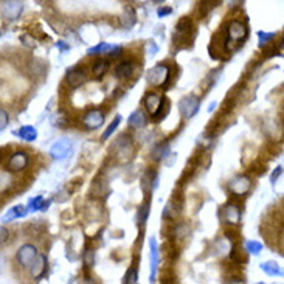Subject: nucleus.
<instances>
[{"mask_svg": "<svg viewBox=\"0 0 284 284\" xmlns=\"http://www.w3.org/2000/svg\"><path fill=\"white\" fill-rule=\"evenodd\" d=\"M8 238H9V230L5 227H0V246H3L8 241Z\"/></svg>", "mask_w": 284, "mask_h": 284, "instance_id": "nucleus-37", "label": "nucleus"}, {"mask_svg": "<svg viewBox=\"0 0 284 284\" xmlns=\"http://www.w3.org/2000/svg\"><path fill=\"white\" fill-rule=\"evenodd\" d=\"M175 30H177V34H180V36H190L191 31H193V24H191V21L188 17H183L179 21Z\"/></svg>", "mask_w": 284, "mask_h": 284, "instance_id": "nucleus-24", "label": "nucleus"}, {"mask_svg": "<svg viewBox=\"0 0 284 284\" xmlns=\"http://www.w3.org/2000/svg\"><path fill=\"white\" fill-rule=\"evenodd\" d=\"M22 42H25L27 47H31V48L36 47V41L34 39H30V36H22Z\"/></svg>", "mask_w": 284, "mask_h": 284, "instance_id": "nucleus-39", "label": "nucleus"}, {"mask_svg": "<svg viewBox=\"0 0 284 284\" xmlns=\"http://www.w3.org/2000/svg\"><path fill=\"white\" fill-rule=\"evenodd\" d=\"M83 262H84V266L89 269L92 267L93 264H95V253L93 250H85L84 255H83Z\"/></svg>", "mask_w": 284, "mask_h": 284, "instance_id": "nucleus-32", "label": "nucleus"}, {"mask_svg": "<svg viewBox=\"0 0 284 284\" xmlns=\"http://www.w3.org/2000/svg\"><path fill=\"white\" fill-rule=\"evenodd\" d=\"M231 258L234 261H238V262H247V255L244 253V252H239L236 247L231 250Z\"/></svg>", "mask_w": 284, "mask_h": 284, "instance_id": "nucleus-33", "label": "nucleus"}, {"mask_svg": "<svg viewBox=\"0 0 284 284\" xmlns=\"http://www.w3.org/2000/svg\"><path fill=\"white\" fill-rule=\"evenodd\" d=\"M28 162H30L28 154L24 151H17L9 157L8 163H6V170L9 172H21L28 166Z\"/></svg>", "mask_w": 284, "mask_h": 284, "instance_id": "nucleus-8", "label": "nucleus"}, {"mask_svg": "<svg viewBox=\"0 0 284 284\" xmlns=\"http://www.w3.org/2000/svg\"><path fill=\"white\" fill-rule=\"evenodd\" d=\"M247 37V27L239 21H231L227 27V34L224 39V47L230 48V44L241 42Z\"/></svg>", "mask_w": 284, "mask_h": 284, "instance_id": "nucleus-2", "label": "nucleus"}, {"mask_svg": "<svg viewBox=\"0 0 284 284\" xmlns=\"http://www.w3.org/2000/svg\"><path fill=\"white\" fill-rule=\"evenodd\" d=\"M261 270L269 277H283V270L275 261H267L261 264Z\"/></svg>", "mask_w": 284, "mask_h": 284, "instance_id": "nucleus-19", "label": "nucleus"}, {"mask_svg": "<svg viewBox=\"0 0 284 284\" xmlns=\"http://www.w3.org/2000/svg\"><path fill=\"white\" fill-rule=\"evenodd\" d=\"M154 2H155V3H162V2H163V0H154Z\"/></svg>", "mask_w": 284, "mask_h": 284, "instance_id": "nucleus-42", "label": "nucleus"}, {"mask_svg": "<svg viewBox=\"0 0 284 284\" xmlns=\"http://www.w3.org/2000/svg\"><path fill=\"white\" fill-rule=\"evenodd\" d=\"M148 213H149V205L144 203L143 207L140 208V213H139V222L140 224H144L146 219H148Z\"/></svg>", "mask_w": 284, "mask_h": 284, "instance_id": "nucleus-35", "label": "nucleus"}, {"mask_svg": "<svg viewBox=\"0 0 284 284\" xmlns=\"http://www.w3.org/2000/svg\"><path fill=\"white\" fill-rule=\"evenodd\" d=\"M127 123H129V126L132 127V129H142V127L146 126L148 120H146V115L142 111H135L134 114H131Z\"/></svg>", "mask_w": 284, "mask_h": 284, "instance_id": "nucleus-18", "label": "nucleus"}, {"mask_svg": "<svg viewBox=\"0 0 284 284\" xmlns=\"http://www.w3.org/2000/svg\"><path fill=\"white\" fill-rule=\"evenodd\" d=\"M155 179H157V174H155V172H146L143 175V179H142L143 191L149 193V191L154 190V187H157V182H155Z\"/></svg>", "mask_w": 284, "mask_h": 284, "instance_id": "nucleus-22", "label": "nucleus"}, {"mask_svg": "<svg viewBox=\"0 0 284 284\" xmlns=\"http://www.w3.org/2000/svg\"><path fill=\"white\" fill-rule=\"evenodd\" d=\"M0 13H2L3 19H6L9 22L17 21L24 13L22 0H2L0 2Z\"/></svg>", "mask_w": 284, "mask_h": 284, "instance_id": "nucleus-3", "label": "nucleus"}, {"mask_svg": "<svg viewBox=\"0 0 284 284\" xmlns=\"http://www.w3.org/2000/svg\"><path fill=\"white\" fill-rule=\"evenodd\" d=\"M115 45H112V44H106V42H101V44H98L96 47H93V48H89L87 50V53L89 55H96V53H109V52H112V48H114Z\"/></svg>", "mask_w": 284, "mask_h": 284, "instance_id": "nucleus-27", "label": "nucleus"}, {"mask_svg": "<svg viewBox=\"0 0 284 284\" xmlns=\"http://www.w3.org/2000/svg\"><path fill=\"white\" fill-rule=\"evenodd\" d=\"M116 76L120 78V80H127V78H131L134 75V64L131 62H121L116 65V70H115Z\"/></svg>", "mask_w": 284, "mask_h": 284, "instance_id": "nucleus-20", "label": "nucleus"}, {"mask_svg": "<svg viewBox=\"0 0 284 284\" xmlns=\"http://www.w3.org/2000/svg\"><path fill=\"white\" fill-rule=\"evenodd\" d=\"M56 45H57V48H59L61 52H67V50H70V47L65 45V42H62V41H59V42H57Z\"/></svg>", "mask_w": 284, "mask_h": 284, "instance_id": "nucleus-41", "label": "nucleus"}, {"mask_svg": "<svg viewBox=\"0 0 284 284\" xmlns=\"http://www.w3.org/2000/svg\"><path fill=\"white\" fill-rule=\"evenodd\" d=\"M135 24H137V13H135V9L132 6L124 8L123 14L120 16V25L123 28H126V30H131V28H134Z\"/></svg>", "mask_w": 284, "mask_h": 284, "instance_id": "nucleus-15", "label": "nucleus"}, {"mask_svg": "<svg viewBox=\"0 0 284 284\" xmlns=\"http://www.w3.org/2000/svg\"><path fill=\"white\" fill-rule=\"evenodd\" d=\"M107 70H109V62L104 61V59H100L96 61L92 67V75L95 80H101V78L107 73Z\"/></svg>", "mask_w": 284, "mask_h": 284, "instance_id": "nucleus-21", "label": "nucleus"}, {"mask_svg": "<svg viewBox=\"0 0 284 284\" xmlns=\"http://www.w3.org/2000/svg\"><path fill=\"white\" fill-rule=\"evenodd\" d=\"M65 81H67V84L70 85V87L76 89V87L83 85L87 81V75H85L84 70H81V68H72V70L67 72Z\"/></svg>", "mask_w": 284, "mask_h": 284, "instance_id": "nucleus-10", "label": "nucleus"}, {"mask_svg": "<svg viewBox=\"0 0 284 284\" xmlns=\"http://www.w3.org/2000/svg\"><path fill=\"white\" fill-rule=\"evenodd\" d=\"M146 80L155 87H165L171 80V68L166 64H159L148 72Z\"/></svg>", "mask_w": 284, "mask_h": 284, "instance_id": "nucleus-1", "label": "nucleus"}, {"mask_svg": "<svg viewBox=\"0 0 284 284\" xmlns=\"http://www.w3.org/2000/svg\"><path fill=\"white\" fill-rule=\"evenodd\" d=\"M90 193H92V196H95V198H103V196L106 194V183L101 179L93 180Z\"/></svg>", "mask_w": 284, "mask_h": 284, "instance_id": "nucleus-26", "label": "nucleus"}, {"mask_svg": "<svg viewBox=\"0 0 284 284\" xmlns=\"http://www.w3.org/2000/svg\"><path fill=\"white\" fill-rule=\"evenodd\" d=\"M37 255L39 253H37L36 246H33V244H24V246L17 250L16 259H17V262L21 264L24 269H30L31 264L36 261Z\"/></svg>", "mask_w": 284, "mask_h": 284, "instance_id": "nucleus-5", "label": "nucleus"}, {"mask_svg": "<svg viewBox=\"0 0 284 284\" xmlns=\"http://www.w3.org/2000/svg\"><path fill=\"white\" fill-rule=\"evenodd\" d=\"M47 269H48V261H47V256H44V255H37L36 261L31 264V277L39 281L41 278L45 277L47 273Z\"/></svg>", "mask_w": 284, "mask_h": 284, "instance_id": "nucleus-11", "label": "nucleus"}, {"mask_svg": "<svg viewBox=\"0 0 284 284\" xmlns=\"http://www.w3.org/2000/svg\"><path fill=\"white\" fill-rule=\"evenodd\" d=\"M200 109V100L196 95H187L183 96L180 103H179V111L180 115L183 116L185 120H190L193 116L199 112Z\"/></svg>", "mask_w": 284, "mask_h": 284, "instance_id": "nucleus-4", "label": "nucleus"}, {"mask_svg": "<svg viewBox=\"0 0 284 284\" xmlns=\"http://www.w3.org/2000/svg\"><path fill=\"white\" fill-rule=\"evenodd\" d=\"M14 135L25 142H34L37 139V131L34 126H22L21 129L14 132Z\"/></svg>", "mask_w": 284, "mask_h": 284, "instance_id": "nucleus-17", "label": "nucleus"}, {"mask_svg": "<svg viewBox=\"0 0 284 284\" xmlns=\"http://www.w3.org/2000/svg\"><path fill=\"white\" fill-rule=\"evenodd\" d=\"M172 13V8H170V6H166V8H163V9H159V17H163V16H168V14H171Z\"/></svg>", "mask_w": 284, "mask_h": 284, "instance_id": "nucleus-40", "label": "nucleus"}, {"mask_svg": "<svg viewBox=\"0 0 284 284\" xmlns=\"http://www.w3.org/2000/svg\"><path fill=\"white\" fill-rule=\"evenodd\" d=\"M273 37H275V33H264V31H259V33H258V39H259L258 44H259V47H261V48L266 47Z\"/></svg>", "mask_w": 284, "mask_h": 284, "instance_id": "nucleus-31", "label": "nucleus"}, {"mask_svg": "<svg viewBox=\"0 0 284 284\" xmlns=\"http://www.w3.org/2000/svg\"><path fill=\"white\" fill-rule=\"evenodd\" d=\"M72 148H73L72 140L67 139V137H62V139L56 140V143H53V146L50 148V155L56 160L65 159L67 155L72 152Z\"/></svg>", "mask_w": 284, "mask_h": 284, "instance_id": "nucleus-7", "label": "nucleus"}, {"mask_svg": "<svg viewBox=\"0 0 284 284\" xmlns=\"http://www.w3.org/2000/svg\"><path fill=\"white\" fill-rule=\"evenodd\" d=\"M222 218L230 225H238L241 222V208L233 203H228L227 207L222 210Z\"/></svg>", "mask_w": 284, "mask_h": 284, "instance_id": "nucleus-13", "label": "nucleus"}, {"mask_svg": "<svg viewBox=\"0 0 284 284\" xmlns=\"http://www.w3.org/2000/svg\"><path fill=\"white\" fill-rule=\"evenodd\" d=\"M83 123H84V126L87 127V129H90V131L98 129V127H101L103 123H104V112L100 111V109H93L84 116Z\"/></svg>", "mask_w": 284, "mask_h": 284, "instance_id": "nucleus-9", "label": "nucleus"}, {"mask_svg": "<svg viewBox=\"0 0 284 284\" xmlns=\"http://www.w3.org/2000/svg\"><path fill=\"white\" fill-rule=\"evenodd\" d=\"M8 123H9V116H8V114H6V111L0 109V131L6 129Z\"/></svg>", "mask_w": 284, "mask_h": 284, "instance_id": "nucleus-36", "label": "nucleus"}, {"mask_svg": "<svg viewBox=\"0 0 284 284\" xmlns=\"http://www.w3.org/2000/svg\"><path fill=\"white\" fill-rule=\"evenodd\" d=\"M137 281H139V275H137V269H131L129 272H127V275L124 277V283H131V284H135Z\"/></svg>", "mask_w": 284, "mask_h": 284, "instance_id": "nucleus-34", "label": "nucleus"}, {"mask_svg": "<svg viewBox=\"0 0 284 284\" xmlns=\"http://www.w3.org/2000/svg\"><path fill=\"white\" fill-rule=\"evenodd\" d=\"M252 188V180L249 175H236L228 183V191L234 196H246Z\"/></svg>", "mask_w": 284, "mask_h": 284, "instance_id": "nucleus-6", "label": "nucleus"}, {"mask_svg": "<svg viewBox=\"0 0 284 284\" xmlns=\"http://www.w3.org/2000/svg\"><path fill=\"white\" fill-rule=\"evenodd\" d=\"M149 250H151V275H149V281L154 283L155 281V272H157V267H159V249H157V241H155V238L149 239Z\"/></svg>", "mask_w": 284, "mask_h": 284, "instance_id": "nucleus-14", "label": "nucleus"}, {"mask_svg": "<svg viewBox=\"0 0 284 284\" xmlns=\"http://www.w3.org/2000/svg\"><path fill=\"white\" fill-rule=\"evenodd\" d=\"M219 0H202L199 3V13L200 16H208L214 8L219 6Z\"/></svg>", "mask_w": 284, "mask_h": 284, "instance_id": "nucleus-23", "label": "nucleus"}, {"mask_svg": "<svg viewBox=\"0 0 284 284\" xmlns=\"http://www.w3.org/2000/svg\"><path fill=\"white\" fill-rule=\"evenodd\" d=\"M42 202H44L42 196H36V198L30 199V202H28V207H27V211H28V213H34V211H37V210H41Z\"/></svg>", "mask_w": 284, "mask_h": 284, "instance_id": "nucleus-28", "label": "nucleus"}, {"mask_svg": "<svg viewBox=\"0 0 284 284\" xmlns=\"http://www.w3.org/2000/svg\"><path fill=\"white\" fill-rule=\"evenodd\" d=\"M120 123H121V116H120V115H116L115 118H114V121H112L109 126H107V129H106V131H104V134L101 135V142H106L107 139H109V137H111V135H112L116 129H118Z\"/></svg>", "mask_w": 284, "mask_h": 284, "instance_id": "nucleus-25", "label": "nucleus"}, {"mask_svg": "<svg viewBox=\"0 0 284 284\" xmlns=\"http://www.w3.org/2000/svg\"><path fill=\"white\" fill-rule=\"evenodd\" d=\"M27 213H28L27 208H24L22 205H16V207L9 208V210L3 214L2 222H3V224H6V222H13V221L17 219V218H24Z\"/></svg>", "mask_w": 284, "mask_h": 284, "instance_id": "nucleus-16", "label": "nucleus"}, {"mask_svg": "<svg viewBox=\"0 0 284 284\" xmlns=\"http://www.w3.org/2000/svg\"><path fill=\"white\" fill-rule=\"evenodd\" d=\"M168 154H170V144L157 146V148H155V151H154V160L160 162V160H163Z\"/></svg>", "mask_w": 284, "mask_h": 284, "instance_id": "nucleus-30", "label": "nucleus"}, {"mask_svg": "<svg viewBox=\"0 0 284 284\" xmlns=\"http://www.w3.org/2000/svg\"><path fill=\"white\" fill-rule=\"evenodd\" d=\"M281 174H283V166H278V168L273 171V174H272V177H270V182L272 183H275L277 182V179L278 177H281Z\"/></svg>", "mask_w": 284, "mask_h": 284, "instance_id": "nucleus-38", "label": "nucleus"}, {"mask_svg": "<svg viewBox=\"0 0 284 284\" xmlns=\"http://www.w3.org/2000/svg\"><path fill=\"white\" fill-rule=\"evenodd\" d=\"M246 252L250 255H259L262 252V244L256 241H247L246 242Z\"/></svg>", "mask_w": 284, "mask_h": 284, "instance_id": "nucleus-29", "label": "nucleus"}, {"mask_svg": "<svg viewBox=\"0 0 284 284\" xmlns=\"http://www.w3.org/2000/svg\"><path fill=\"white\" fill-rule=\"evenodd\" d=\"M165 98L160 96L159 93H154V92H148L144 95V107H146V111H148L151 115H154L155 112H157L160 109V106L163 103Z\"/></svg>", "mask_w": 284, "mask_h": 284, "instance_id": "nucleus-12", "label": "nucleus"}]
</instances>
